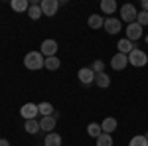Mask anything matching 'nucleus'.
<instances>
[{"label": "nucleus", "instance_id": "nucleus-25", "mask_svg": "<svg viewBox=\"0 0 148 146\" xmlns=\"http://www.w3.org/2000/svg\"><path fill=\"white\" fill-rule=\"evenodd\" d=\"M97 146H113V138H111V134H105V132H103V134L97 138Z\"/></svg>", "mask_w": 148, "mask_h": 146}, {"label": "nucleus", "instance_id": "nucleus-17", "mask_svg": "<svg viewBox=\"0 0 148 146\" xmlns=\"http://www.w3.org/2000/svg\"><path fill=\"white\" fill-rule=\"evenodd\" d=\"M101 12H105L107 16H111L116 12V2L114 0H101Z\"/></svg>", "mask_w": 148, "mask_h": 146}, {"label": "nucleus", "instance_id": "nucleus-27", "mask_svg": "<svg viewBox=\"0 0 148 146\" xmlns=\"http://www.w3.org/2000/svg\"><path fill=\"white\" fill-rule=\"evenodd\" d=\"M136 22L140 24V26H142V28H144V26H148V12H138V16H136Z\"/></svg>", "mask_w": 148, "mask_h": 146}, {"label": "nucleus", "instance_id": "nucleus-22", "mask_svg": "<svg viewBox=\"0 0 148 146\" xmlns=\"http://www.w3.org/2000/svg\"><path fill=\"white\" fill-rule=\"evenodd\" d=\"M38 111H40L42 117H51L53 114V105L51 103H40L38 105Z\"/></svg>", "mask_w": 148, "mask_h": 146}, {"label": "nucleus", "instance_id": "nucleus-4", "mask_svg": "<svg viewBox=\"0 0 148 146\" xmlns=\"http://www.w3.org/2000/svg\"><path fill=\"white\" fill-rule=\"evenodd\" d=\"M136 16H138V12L132 4H123V6H121V18H123L125 22H128V24L136 22Z\"/></svg>", "mask_w": 148, "mask_h": 146}, {"label": "nucleus", "instance_id": "nucleus-20", "mask_svg": "<svg viewBox=\"0 0 148 146\" xmlns=\"http://www.w3.org/2000/svg\"><path fill=\"white\" fill-rule=\"evenodd\" d=\"M12 10L14 12H28V8H30V2L28 0H12Z\"/></svg>", "mask_w": 148, "mask_h": 146}, {"label": "nucleus", "instance_id": "nucleus-14", "mask_svg": "<svg viewBox=\"0 0 148 146\" xmlns=\"http://www.w3.org/2000/svg\"><path fill=\"white\" fill-rule=\"evenodd\" d=\"M28 16H30V20H40V18L44 16V12H42V8H40V4H38V2H30Z\"/></svg>", "mask_w": 148, "mask_h": 146}, {"label": "nucleus", "instance_id": "nucleus-26", "mask_svg": "<svg viewBox=\"0 0 148 146\" xmlns=\"http://www.w3.org/2000/svg\"><path fill=\"white\" fill-rule=\"evenodd\" d=\"M91 69L95 71V75H97V73H105V63H103V59H97V61H93Z\"/></svg>", "mask_w": 148, "mask_h": 146}, {"label": "nucleus", "instance_id": "nucleus-1", "mask_svg": "<svg viewBox=\"0 0 148 146\" xmlns=\"http://www.w3.org/2000/svg\"><path fill=\"white\" fill-rule=\"evenodd\" d=\"M24 65L30 71H38L46 65V57L42 56V51H28L24 57Z\"/></svg>", "mask_w": 148, "mask_h": 146}, {"label": "nucleus", "instance_id": "nucleus-29", "mask_svg": "<svg viewBox=\"0 0 148 146\" xmlns=\"http://www.w3.org/2000/svg\"><path fill=\"white\" fill-rule=\"evenodd\" d=\"M142 10L148 12V0H142Z\"/></svg>", "mask_w": 148, "mask_h": 146}, {"label": "nucleus", "instance_id": "nucleus-23", "mask_svg": "<svg viewBox=\"0 0 148 146\" xmlns=\"http://www.w3.org/2000/svg\"><path fill=\"white\" fill-rule=\"evenodd\" d=\"M128 146H148V138L144 134H138V136H132Z\"/></svg>", "mask_w": 148, "mask_h": 146}, {"label": "nucleus", "instance_id": "nucleus-15", "mask_svg": "<svg viewBox=\"0 0 148 146\" xmlns=\"http://www.w3.org/2000/svg\"><path fill=\"white\" fill-rule=\"evenodd\" d=\"M44 146H61V136L57 132H47L44 138Z\"/></svg>", "mask_w": 148, "mask_h": 146}, {"label": "nucleus", "instance_id": "nucleus-21", "mask_svg": "<svg viewBox=\"0 0 148 146\" xmlns=\"http://www.w3.org/2000/svg\"><path fill=\"white\" fill-rule=\"evenodd\" d=\"M87 134L91 136V138H99V136L103 134V128L99 123H91L89 126H87Z\"/></svg>", "mask_w": 148, "mask_h": 146}, {"label": "nucleus", "instance_id": "nucleus-2", "mask_svg": "<svg viewBox=\"0 0 148 146\" xmlns=\"http://www.w3.org/2000/svg\"><path fill=\"white\" fill-rule=\"evenodd\" d=\"M148 63V56L142 51V49H132L130 53H128V65H132V67H144Z\"/></svg>", "mask_w": 148, "mask_h": 146}, {"label": "nucleus", "instance_id": "nucleus-3", "mask_svg": "<svg viewBox=\"0 0 148 146\" xmlns=\"http://www.w3.org/2000/svg\"><path fill=\"white\" fill-rule=\"evenodd\" d=\"M40 8L44 12V16H49V18H53L59 10V0H42L40 2Z\"/></svg>", "mask_w": 148, "mask_h": 146}, {"label": "nucleus", "instance_id": "nucleus-24", "mask_svg": "<svg viewBox=\"0 0 148 146\" xmlns=\"http://www.w3.org/2000/svg\"><path fill=\"white\" fill-rule=\"evenodd\" d=\"M59 65H61V61H59L57 57H46V65H44L46 69L56 71V69H59Z\"/></svg>", "mask_w": 148, "mask_h": 146}, {"label": "nucleus", "instance_id": "nucleus-12", "mask_svg": "<svg viewBox=\"0 0 148 146\" xmlns=\"http://www.w3.org/2000/svg\"><path fill=\"white\" fill-rule=\"evenodd\" d=\"M132 49H136V42H130V40H121L119 42V53H125V56H128Z\"/></svg>", "mask_w": 148, "mask_h": 146}, {"label": "nucleus", "instance_id": "nucleus-30", "mask_svg": "<svg viewBox=\"0 0 148 146\" xmlns=\"http://www.w3.org/2000/svg\"><path fill=\"white\" fill-rule=\"evenodd\" d=\"M144 40H146V44H148V36H146V38H144Z\"/></svg>", "mask_w": 148, "mask_h": 146}, {"label": "nucleus", "instance_id": "nucleus-8", "mask_svg": "<svg viewBox=\"0 0 148 146\" xmlns=\"http://www.w3.org/2000/svg\"><path fill=\"white\" fill-rule=\"evenodd\" d=\"M128 65V56H125V53H114L113 59H111V67L114 69V71H123V69Z\"/></svg>", "mask_w": 148, "mask_h": 146}, {"label": "nucleus", "instance_id": "nucleus-16", "mask_svg": "<svg viewBox=\"0 0 148 146\" xmlns=\"http://www.w3.org/2000/svg\"><path fill=\"white\" fill-rule=\"evenodd\" d=\"M87 24H89V28H93V30H99V28L105 26V18L99 16V14H91L89 20H87Z\"/></svg>", "mask_w": 148, "mask_h": 146}, {"label": "nucleus", "instance_id": "nucleus-7", "mask_svg": "<svg viewBox=\"0 0 148 146\" xmlns=\"http://www.w3.org/2000/svg\"><path fill=\"white\" fill-rule=\"evenodd\" d=\"M142 38V26L138 22H132L128 24V28H126V40H130V42H136Z\"/></svg>", "mask_w": 148, "mask_h": 146}, {"label": "nucleus", "instance_id": "nucleus-11", "mask_svg": "<svg viewBox=\"0 0 148 146\" xmlns=\"http://www.w3.org/2000/svg\"><path fill=\"white\" fill-rule=\"evenodd\" d=\"M116 126H119V123H116V119H113V117H107V119L101 123V128H103V132H105V134L114 132V130H116Z\"/></svg>", "mask_w": 148, "mask_h": 146}, {"label": "nucleus", "instance_id": "nucleus-13", "mask_svg": "<svg viewBox=\"0 0 148 146\" xmlns=\"http://www.w3.org/2000/svg\"><path fill=\"white\" fill-rule=\"evenodd\" d=\"M40 126H42L44 132H53V128H56V119H53V114H51V117H42Z\"/></svg>", "mask_w": 148, "mask_h": 146}, {"label": "nucleus", "instance_id": "nucleus-18", "mask_svg": "<svg viewBox=\"0 0 148 146\" xmlns=\"http://www.w3.org/2000/svg\"><path fill=\"white\" fill-rule=\"evenodd\" d=\"M24 128H26V132H28V134H38V132L42 130V126H40V123H38V119H32V121H26V124H24Z\"/></svg>", "mask_w": 148, "mask_h": 146}, {"label": "nucleus", "instance_id": "nucleus-6", "mask_svg": "<svg viewBox=\"0 0 148 146\" xmlns=\"http://www.w3.org/2000/svg\"><path fill=\"white\" fill-rule=\"evenodd\" d=\"M20 114H22V119H26V121H32V119H36V117L40 114V111H38V105H34V103H26V105H22Z\"/></svg>", "mask_w": 148, "mask_h": 146}, {"label": "nucleus", "instance_id": "nucleus-10", "mask_svg": "<svg viewBox=\"0 0 148 146\" xmlns=\"http://www.w3.org/2000/svg\"><path fill=\"white\" fill-rule=\"evenodd\" d=\"M77 77H79V81L83 85H91V83H95V71L91 67H81Z\"/></svg>", "mask_w": 148, "mask_h": 146}, {"label": "nucleus", "instance_id": "nucleus-5", "mask_svg": "<svg viewBox=\"0 0 148 146\" xmlns=\"http://www.w3.org/2000/svg\"><path fill=\"white\" fill-rule=\"evenodd\" d=\"M42 56L44 57H56L57 53V42L56 40H44L42 42V47H40Z\"/></svg>", "mask_w": 148, "mask_h": 146}, {"label": "nucleus", "instance_id": "nucleus-9", "mask_svg": "<svg viewBox=\"0 0 148 146\" xmlns=\"http://www.w3.org/2000/svg\"><path fill=\"white\" fill-rule=\"evenodd\" d=\"M105 30H107V34H119L121 32V20L119 18H114V16H111V18H105V26H103Z\"/></svg>", "mask_w": 148, "mask_h": 146}, {"label": "nucleus", "instance_id": "nucleus-19", "mask_svg": "<svg viewBox=\"0 0 148 146\" xmlns=\"http://www.w3.org/2000/svg\"><path fill=\"white\" fill-rule=\"evenodd\" d=\"M95 83H97V87L107 89V87L111 85V77H109L107 73H97V75H95Z\"/></svg>", "mask_w": 148, "mask_h": 146}, {"label": "nucleus", "instance_id": "nucleus-28", "mask_svg": "<svg viewBox=\"0 0 148 146\" xmlns=\"http://www.w3.org/2000/svg\"><path fill=\"white\" fill-rule=\"evenodd\" d=\"M0 146H10V142L6 138H0Z\"/></svg>", "mask_w": 148, "mask_h": 146}]
</instances>
